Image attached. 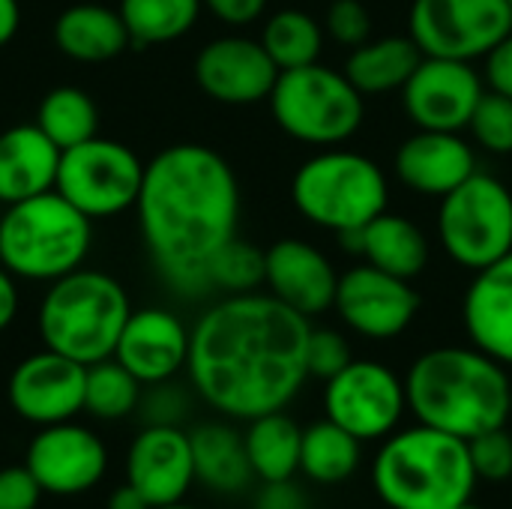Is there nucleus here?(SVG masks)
<instances>
[{
	"instance_id": "f257e3e1",
	"label": "nucleus",
	"mask_w": 512,
	"mask_h": 509,
	"mask_svg": "<svg viewBox=\"0 0 512 509\" xmlns=\"http://www.w3.org/2000/svg\"><path fill=\"white\" fill-rule=\"evenodd\" d=\"M309 330V318L273 294L219 300L192 327V390L228 420L285 411L309 381Z\"/></svg>"
},
{
	"instance_id": "f03ea898",
	"label": "nucleus",
	"mask_w": 512,
	"mask_h": 509,
	"mask_svg": "<svg viewBox=\"0 0 512 509\" xmlns=\"http://www.w3.org/2000/svg\"><path fill=\"white\" fill-rule=\"evenodd\" d=\"M135 207L162 282L183 297L207 294L213 252L237 237L234 168L204 144H174L147 162Z\"/></svg>"
},
{
	"instance_id": "7ed1b4c3",
	"label": "nucleus",
	"mask_w": 512,
	"mask_h": 509,
	"mask_svg": "<svg viewBox=\"0 0 512 509\" xmlns=\"http://www.w3.org/2000/svg\"><path fill=\"white\" fill-rule=\"evenodd\" d=\"M408 411L417 423L471 441L504 429L512 414V381L507 366L480 348H432L405 375Z\"/></svg>"
},
{
	"instance_id": "20e7f679",
	"label": "nucleus",
	"mask_w": 512,
	"mask_h": 509,
	"mask_svg": "<svg viewBox=\"0 0 512 509\" xmlns=\"http://www.w3.org/2000/svg\"><path fill=\"white\" fill-rule=\"evenodd\" d=\"M372 483L390 509H456L471 501L480 477L468 441L417 423L384 438Z\"/></svg>"
},
{
	"instance_id": "39448f33",
	"label": "nucleus",
	"mask_w": 512,
	"mask_h": 509,
	"mask_svg": "<svg viewBox=\"0 0 512 509\" xmlns=\"http://www.w3.org/2000/svg\"><path fill=\"white\" fill-rule=\"evenodd\" d=\"M129 315V297L114 276L78 267L54 279L45 291L39 336L45 348L81 366H93L114 357Z\"/></svg>"
},
{
	"instance_id": "423d86ee",
	"label": "nucleus",
	"mask_w": 512,
	"mask_h": 509,
	"mask_svg": "<svg viewBox=\"0 0 512 509\" xmlns=\"http://www.w3.org/2000/svg\"><path fill=\"white\" fill-rule=\"evenodd\" d=\"M93 243V219L57 189L9 204L0 216V264L15 279L54 282L78 270Z\"/></svg>"
},
{
	"instance_id": "0eeeda50",
	"label": "nucleus",
	"mask_w": 512,
	"mask_h": 509,
	"mask_svg": "<svg viewBox=\"0 0 512 509\" xmlns=\"http://www.w3.org/2000/svg\"><path fill=\"white\" fill-rule=\"evenodd\" d=\"M294 207L315 228L360 231L387 210L390 186L378 162L354 150H321L291 180Z\"/></svg>"
},
{
	"instance_id": "6e6552de",
	"label": "nucleus",
	"mask_w": 512,
	"mask_h": 509,
	"mask_svg": "<svg viewBox=\"0 0 512 509\" xmlns=\"http://www.w3.org/2000/svg\"><path fill=\"white\" fill-rule=\"evenodd\" d=\"M270 111L279 129L291 138L333 147L348 141L363 126L366 102L345 72L324 63H309L279 72L270 93Z\"/></svg>"
},
{
	"instance_id": "1a4fd4ad",
	"label": "nucleus",
	"mask_w": 512,
	"mask_h": 509,
	"mask_svg": "<svg viewBox=\"0 0 512 509\" xmlns=\"http://www.w3.org/2000/svg\"><path fill=\"white\" fill-rule=\"evenodd\" d=\"M438 237L465 270H486L512 252V192L492 174L474 171L441 198Z\"/></svg>"
},
{
	"instance_id": "9d476101",
	"label": "nucleus",
	"mask_w": 512,
	"mask_h": 509,
	"mask_svg": "<svg viewBox=\"0 0 512 509\" xmlns=\"http://www.w3.org/2000/svg\"><path fill=\"white\" fill-rule=\"evenodd\" d=\"M144 168L120 141L93 135L60 153L54 189L90 219H108L138 204Z\"/></svg>"
},
{
	"instance_id": "9b49d317",
	"label": "nucleus",
	"mask_w": 512,
	"mask_h": 509,
	"mask_svg": "<svg viewBox=\"0 0 512 509\" xmlns=\"http://www.w3.org/2000/svg\"><path fill=\"white\" fill-rule=\"evenodd\" d=\"M512 30L507 0H414L408 36L426 57L477 60Z\"/></svg>"
},
{
	"instance_id": "f8f14e48",
	"label": "nucleus",
	"mask_w": 512,
	"mask_h": 509,
	"mask_svg": "<svg viewBox=\"0 0 512 509\" xmlns=\"http://www.w3.org/2000/svg\"><path fill=\"white\" fill-rule=\"evenodd\" d=\"M324 384L327 420L363 444L390 438L408 411L405 378L378 360H351Z\"/></svg>"
},
{
	"instance_id": "ddd939ff",
	"label": "nucleus",
	"mask_w": 512,
	"mask_h": 509,
	"mask_svg": "<svg viewBox=\"0 0 512 509\" xmlns=\"http://www.w3.org/2000/svg\"><path fill=\"white\" fill-rule=\"evenodd\" d=\"M24 465L45 495L75 498L96 489L108 471V450L102 438L72 420L42 426L27 444Z\"/></svg>"
},
{
	"instance_id": "4468645a",
	"label": "nucleus",
	"mask_w": 512,
	"mask_h": 509,
	"mask_svg": "<svg viewBox=\"0 0 512 509\" xmlns=\"http://www.w3.org/2000/svg\"><path fill=\"white\" fill-rule=\"evenodd\" d=\"M345 327L357 336L387 342L402 336L420 312V294L408 279L384 273L372 264H360L339 276L333 300Z\"/></svg>"
},
{
	"instance_id": "2eb2a0df",
	"label": "nucleus",
	"mask_w": 512,
	"mask_h": 509,
	"mask_svg": "<svg viewBox=\"0 0 512 509\" xmlns=\"http://www.w3.org/2000/svg\"><path fill=\"white\" fill-rule=\"evenodd\" d=\"M483 93V78L471 60L423 54L420 66L402 87V105L417 129L462 132Z\"/></svg>"
},
{
	"instance_id": "dca6fc26",
	"label": "nucleus",
	"mask_w": 512,
	"mask_h": 509,
	"mask_svg": "<svg viewBox=\"0 0 512 509\" xmlns=\"http://www.w3.org/2000/svg\"><path fill=\"white\" fill-rule=\"evenodd\" d=\"M87 366L45 348L24 357L6 384L9 408L36 429L66 423L84 411Z\"/></svg>"
},
{
	"instance_id": "f3484780",
	"label": "nucleus",
	"mask_w": 512,
	"mask_h": 509,
	"mask_svg": "<svg viewBox=\"0 0 512 509\" xmlns=\"http://www.w3.org/2000/svg\"><path fill=\"white\" fill-rule=\"evenodd\" d=\"M279 66L264 51L261 39L222 36L201 48L195 57L198 87L222 105H255L270 99Z\"/></svg>"
},
{
	"instance_id": "a211bd4d",
	"label": "nucleus",
	"mask_w": 512,
	"mask_h": 509,
	"mask_svg": "<svg viewBox=\"0 0 512 509\" xmlns=\"http://www.w3.org/2000/svg\"><path fill=\"white\" fill-rule=\"evenodd\" d=\"M126 483L150 507L186 501L195 480L192 441L183 426H144L126 453Z\"/></svg>"
},
{
	"instance_id": "6ab92c4d",
	"label": "nucleus",
	"mask_w": 512,
	"mask_h": 509,
	"mask_svg": "<svg viewBox=\"0 0 512 509\" xmlns=\"http://www.w3.org/2000/svg\"><path fill=\"white\" fill-rule=\"evenodd\" d=\"M189 339L192 330L159 306H147L129 315L114 360L123 363L144 387L171 381L189 363Z\"/></svg>"
},
{
	"instance_id": "aec40b11",
	"label": "nucleus",
	"mask_w": 512,
	"mask_h": 509,
	"mask_svg": "<svg viewBox=\"0 0 512 509\" xmlns=\"http://www.w3.org/2000/svg\"><path fill=\"white\" fill-rule=\"evenodd\" d=\"M264 255H267L264 285L276 300H282L285 306L297 309L306 318L321 315L333 306L339 276L330 258L318 246L285 237L273 243Z\"/></svg>"
},
{
	"instance_id": "412c9836",
	"label": "nucleus",
	"mask_w": 512,
	"mask_h": 509,
	"mask_svg": "<svg viewBox=\"0 0 512 509\" xmlns=\"http://www.w3.org/2000/svg\"><path fill=\"white\" fill-rule=\"evenodd\" d=\"M477 171L474 147L459 132L417 129L396 150V177L420 195L444 198Z\"/></svg>"
},
{
	"instance_id": "4be33fe9",
	"label": "nucleus",
	"mask_w": 512,
	"mask_h": 509,
	"mask_svg": "<svg viewBox=\"0 0 512 509\" xmlns=\"http://www.w3.org/2000/svg\"><path fill=\"white\" fill-rule=\"evenodd\" d=\"M462 321L474 348L512 369V252L474 276L465 291Z\"/></svg>"
},
{
	"instance_id": "5701e85b",
	"label": "nucleus",
	"mask_w": 512,
	"mask_h": 509,
	"mask_svg": "<svg viewBox=\"0 0 512 509\" xmlns=\"http://www.w3.org/2000/svg\"><path fill=\"white\" fill-rule=\"evenodd\" d=\"M60 147L36 126H12L0 135V204H18L51 192L60 168Z\"/></svg>"
},
{
	"instance_id": "b1692460",
	"label": "nucleus",
	"mask_w": 512,
	"mask_h": 509,
	"mask_svg": "<svg viewBox=\"0 0 512 509\" xmlns=\"http://www.w3.org/2000/svg\"><path fill=\"white\" fill-rule=\"evenodd\" d=\"M342 249L357 252L366 258V264L393 273L399 279H414L426 270L429 264V240L426 234L399 213H381L360 231H345L339 234Z\"/></svg>"
},
{
	"instance_id": "393cba45",
	"label": "nucleus",
	"mask_w": 512,
	"mask_h": 509,
	"mask_svg": "<svg viewBox=\"0 0 512 509\" xmlns=\"http://www.w3.org/2000/svg\"><path fill=\"white\" fill-rule=\"evenodd\" d=\"M195 480L219 495H240L255 480L246 441L228 423H201L189 432Z\"/></svg>"
},
{
	"instance_id": "a878e982",
	"label": "nucleus",
	"mask_w": 512,
	"mask_h": 509,
	"mask_svg": "<svg viewBox=\"0 0 512 509\" xmlns=\"http://www.w3.org/2000/svg\"><path fill=\"white\" fill-rule=\"evenodd\" d=\"M57 48L78 63H102L117 57L132 39L120 12L102 3H75L54 21Z\"/></svg>"
},
{
	"instance_id": "bb28decb",
	"label": "nucleus",
	"mask_w": 512,
	"mask_h": 509,
	"mask_svg": "<svg viewBox=\"0 0 512 509\" xmlns=\"http://www.w3.org/2000/svg\"><path fill=\"white\" fill-rule=\"evenodd\" d=\"M420 60L423 51L411 36H384L357 45L345 63V75L363 96L390 93L405 87Z\"/></svg>"
},
{
	"instance_id": "cd10ccee",
	"label": "nucleus",
	"mask_w": 512,
	"mask_h": 509,
	"mask_svg": "<svg viewBox=\"0 0 512 509\" xmlns=\"http://www.w3.org/2000/svg\"><path fill=\"white\" fill-rule=\"evenodd\" d=\"M243 441L255 480L279 483V480H294V474L300 471L303 429L285 411H273L249 420Z\"/></svg>"
},
{
	"instance_id": "c85d7f7f",
	"label": "nucleus",
	"mask_w": 512,
	"mask_h": 509,
	"mask_svg": "<svg viewBox=\"0 0 512 509\" xmlns=\"http://www.w3.org/2000/svg\"><path fill=\"white\" fill-rule=\"evenodd\" d=\"M363 459V441L336 426L333 420H318L303 429L300 444V474L321 486L345 483L357 474Z\"/></svg>"
},
{
	"instance_id": "c756f323",
	"label": "nucleus",
	"mask_w": 512,
	"mask_h": 509,
	"mask_svg": "<svg viewBox=\"0 0 512 509\" xmlns=\"http://www.w3.org/2000/svg\"><path fill=\"white\" fill-rule=\"evenodd\" d=\"M201 0H120V18L129 39L138 45H159L186 36L198 15Z\"/></svg>"
},
{
	"instance_id": "7c9ffc66",
	"label": "nucleus",
	"mask_w": 512,
	"mask_h": 509,
	"mask_svg": "<svg viewBox=\"0 0 512 509\" xmlns=\"http://www.w3.org/2000/svg\"><path fill=\"white\" fill-rule=\"evenodd\" d=\"M261 45L270 54V60L279 66V72L300 69V66L318 63L321 45H324V30L309 12L282 9L264 24Z\"/></svg>"
},
{
	"instance_id": "2f4dec72",
	"label": "nucleus",
	"mask_w": 512,
	"mask_h": 509,
	"mask_svg": "<svg viewBox=\"0 0 512 509\" xmlns=\"http://www.w3.org/2000/svg\"><path fill=\"white\" fill-rule=\"evenodd\" d=\"M36 126L60 147L69 150L81 141H90L99 129V111L93 99L78 87H57L45 93L36 111Z\"/></svg>"
},
{
	"instance_id": "473e14b6",
	"label": "nucleus",
	"mask_w": 512,
	"mask_h": 509,
	"mask_svg": "<svg viewBox=\"0 0 512 509\" xmlns=\"http://www.w3.org/2000/svg\"><path fill=\"white\" fill-rule=\"evenodd\" d=\"M144 384L114 357L87 366L84 384V411L96 420H123L141 405Z\"/></svg>"
},
{
	"instance_id": "72a5a7b5",
	"label": "nucleus",
	"mask_w": 512,
	"mask_h": 509,
	"mask_svg": "<svg viewBox=\"0 0 512 509\" xmlns=\"http://www.w3.org/2000/svg\"><path fill=\"white\" fill-rule=\"evenodd\" d=\"M264 273H267V255L258 246L237 237L219 246L207 264L210 288H222L228 294L255 291L258 285H264Z\"/></svg>"
},
{
	"instance_id": "f704fd0d",
	"label": "nucleus",
	"mask_w": 512,
	"mask_h": 509,
	"mask_svg": "<svg viewBox=\"0 0 512 509\" xmlns=\"http://www.w3.org/2000/svg\"><path fill=\"white\" fill-rule=\"evenodd\" d=\"M474 141L495 153V156H507L512 153V99L498 93V90H486L483 99L477 102L471 123H468Z\"/></svg>"
},
{
	"instance_id": "c9c22d12",
	"label": "nucleus",
	"mask_w": 512,
	"mask_h": 509,
	"mask_svg": "<svg viewBox=\"0 0 512 509\" xmlns=\"http://www.w3.org/2000/svg\"><path fill=\"white\" fill-rule=\"evenodd\" d=\"M468 450H471V462L480 480L504 483L512 477V435L507 432V426L471 438Z\"/></svg>"
},
{
	"instance_id": "e433bc0d",
	"label": "nucleus",
	"mask_w": 512,
	"mask_h": 509,
	"mask_svg": "<svg viewBox=\"0 0 512 509\" xmlns=\"http://www.w3.org/2000/svg\"><path fill=\"white\" fill-rule=\"evenodd\" d=\"M351 345L339 330H309V342H306V369L309 378H321L330 381L333 375H339L348 363H351Z\"/></svg>"
},
{
	"instance_id": "4c0bfd02",
	"label": "nucleus",
	"mask_w": 512,
	"mask_h": 509,
	"mask_svg": "<svg viewBox=\"0 0 512 509\" xmlns=\"http://www.w3.org/2000/svg\"><path fill=\"white\" fill-rule=\"evenodd\" d=\"M138 411L144 414L147 426H180L189 414V396L183 387L171 381L150 384V390L141 393Z\"/></svg>"
},
{
	"instance_id": "58836bf2",
	"label": "nucleus",
	"mask_w": 512,
	"mask_h": 509,
	"mask_svg": "<svg viewBox=\"0 0 512 509\" xmlns=\"http://www.w3.org/2000/svg\"><path fill=\"white\" fill-rule=\"evenodd\" d=\"M327 30L339 45L357 48L372 36V15L363 0H333L327 9Z\"/></svg>"
},
{
	"instance_id": "ea45409f",
	"label": "nucleus",
	"mask_w": 512,
	"mask_h": 509,
	"mask_svg": "<svg viewBox=\"0 0 512 509\" xmlns=\"http://www.w3.org/2000/svg\"><path fill=\"white\" fill-rule=\"evenodd\" d=\"M42 495L45 492L27 465L0 468V509H36Z\"/></svg>"
},
{
	"instance_id": "a19ab883",
	"label": "nucleus",
	"mask_w": 512,
	"mask_h": 509,
	"mask_svg": "<svg viewBox=\"0 0 512 509\" xmlns=\"http://www.w3.org/2000/svg\"><path fill=\"white\" fill-rule=\"evenodd\" d=\"M255 509H309V498L294 480L264 483L255 498Z\"/></svg>"
},
{
	"instance_id": "79ce46f5",
	"label": "nucleus",
	"mask_w": 512,
	"mask_h": 509,
	"mask_svg": "<svg viewBox=\"0 0 512 509\" xmlns=\"http://www.w3.org/2000/svg\"><path fill=\"white\" fill-rule=\"evenodd\" d=\"M486 78L492 90L512 99V30L486 54Z\"/></svg>"
},
{
	"instance_id": "37998d69",
	"label": "nucleus",
	"mask_w": 512,
	"mask_h": 509,
	"mask_svg": "<svg viewBox=\"0 0 512 509\" xmlns=\"http://www.w3.org/2000/svg\"><path fill=\"white\" fill-rule=\"evenodd\" d=\"M201 3L225 24H249L267 6V0H201Z\"/></svg>"
},
{
	"instance_id": "c03bdc74",
	"label": "nucleus",
	"mask_w": 512,
	"mask_h": 509,
	"mask_svg": "<svg viewBox=\"0 0 512 509\" xmlns=\"http://www.w3.org/2000/svg\"><path fill=\"white\" fill-rule=\"evenodd\" d=\"M18 315V288H15V276L0 264V333L15 321Z\"/></svg>"
},
{
	"instance_id": "a18cd8bd",
	"label": "nucleus",
	"mask_w": 512,
	"mask_h": 509,
	"mask_svg": "<svg viewBox=\"0 0 512 509\" xmlns=\"http://www.w3.org/2000/svg\"><path fill=\"white\" fill-rule=\"evenodd\" d=\"M105 509H153V507L144 501V495H141L132 483H123V486H117V489L108 495Z\"/></svg>"
},
{
	"instance_id": "49530a36",
	"label": "nucleus",
	"mask_w": 512,
	"mask_h": 509,
	"mask_svg": "<svg viewBox=\"0 0 512 509\" xmlns=\"http://www.w3.org/2000/svg\"><path fill=\"white\" fill-rule=\"evenodd\" d=\"M21 24V6L18 0H0V45H6Z\"/></svg>"
},
{
	"instance_id": "de8ad7c7",
	"label": "nucleus",
	"mask_w": 512,
	"mask_h": 509,
	"mask_svg": "<svg viewBox=\"0 0 512 509\" xmlns=\"http://www.w3.org/2000/svg\"><path fill=\"white\" fill-rule=\"evenodd\" d=\"M153 509H198V507H192V504L180 501V504H165V507H153Z\"/></svg>"
},
{
	"instance_id": "09e8293b",
	"label": "nucleus",
	"mask_w": 512,
	"mask_h": 509,
	"mask_svg": "<svg viewBox=\"0 0 512 509\" xmlns=\"http://www.w3.org/2000/svg\"><path fill=\"white\" fill-rule=\"evenodd\" d=\"M456 509H483V507H477V504H471V501H468V504H462V507H456Z\"/></svg>"
},
{
	"instance_id": "8fccbe9b",
	"label": "nucleus",
	"mask_w": 512,
	"mask_h": 509,
	"mask_svg": "<svg viewBox=\"0 0 512 509\" xmlns=\"http://www.w3.org/2000/svg\"><path fill=\"white\" fill-rule=\"evenodd\" d=\"M507 3H510V6H512V0H507Z\"/></svg>"
}]
</instances>
